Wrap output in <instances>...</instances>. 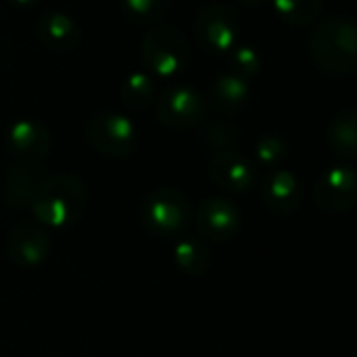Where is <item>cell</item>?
<instances>
[{
  "instance_id": "cell-10",
  "label": "cell",
  "mask_w": 357,
  "mask_h": 357,
  "mask_svg": "<svg viewBox=\"0 0 357 357\" xmlns=\"http://www.w3.org/2000/svg\"><path fill=\"white\" fill-rule=\"evenodd\" d=\"M53 147L51 130L38 120H20L7 135L9 153L22 164H40Z\"/></svg>"
},
{
  "instance_id": "cell-20",
  "label": "cell",
  "mask_w": 357,
  "mask_h": 357,
  "mask_svg": "<svg viewBox=\"0 0 357 357\" xmlns=\"http://www.w3.org/2000/svg\"><path fill=\"white\" fill-rule=\"evenodd\" d=\"M153 91H155V84L151 80L149 74H143V72H135L130 74L124 84H122V103L128 107V109H145L151 99H153Z\"/></svg>"
},
{
  "instance_id": "cell-1",
  "label": "cell",
  "mask_w": 357,
  "mask_h": 357,
  "mask_svg": "<svg viewBox=\"0 0 357 357\" xmlns=\"http://www.w3.org/2000/svg\"><path fill=\"white\" fill-rule=\"evenodd\" d=\"M309 57L328 76H351L357 72V24L342 15L319 22L307 40Z\"/></svg>"
},
{
  "instance_id": "cell-15",
  "label": "cell",
  "mask_w": 357,
  "mask_h": 357,
  "mask_svg": "<svg viewBox=\"0 0 357 357\" xmlns=\"http://www.w3.org/2000/svg\"><path fill=\"white\" fill-rule=\"evenodd\" d=\"M261 200L275 215H290L298 208L301 185L290 170H269L261 183Z\"/></svg>"
},
{
  "instance_id": "cell-14",
  "label": "cell",
  "mask_w": 357,
  "mask_h": 357,
  "mask_svg": "<svg viewBox=\"0 0 357 357\" xmlns=\"http://www.w3.org/2000/svg\"><path fill=\"white\" fill-rule=\"evenodd\" d=\"M36 36L53 53H72L82 43V30L74 17L63 11L43 13L36 24Z\"/></svg>"
},
{
  "instance_id": "cell-25",
  "label": "cell",
  "mask_w": 357,
  "mask_h": 357,
  "mask_svg": "<svg viewBox=\"0 0 357 357\" xmlns=\"http://www.w3.org/2000/svg\"><path fill=\"white\" fill-rule=\"evenodd\" d=\"M242 5H246V7H261L265 0H240Z\"/></svg>"
},
{
  "instance_id": "cell-19",
  "label": "cell",
  "mask_w": 357,
  "mask_h": 357,
  "mask_svg": "<svg viewBox=\"0 0 357 357\" xmlns=\"http://www.w3.org/2000/svg\"><path fill=\"white\" fill-rule=\"evenodd\" d=\"M275 13L294 28H307L324 11V0H273Z\"/></svg>"
},
{
  "instance_id": "cell-24",
  "label": "cell",
  "mask_w": 357,
  "mask_h": 357,
  "mask_svg": "<svg viewBox=\"0 0 357 357\" xmlns=\"http://www.w3.org/2000/svg\"><path fill=\"white\" fill-rule=\"evenodd\" d=\"M204 141L219 151H229L236 143H238V130L236 126L227 124V122H217V124H211L206 130H204Z\"/></svg>"
},
{
  "instance_id": "cell-2",
  "label": "cell",
  "mask_w": 357,
  "mask_h": 357,
  "mask_svg": "<svg viewBox=\"0 0 357 357\" xmlns=\"http://www.w3.org/2000/svg\"><path fill=\"white\" fill-rule=\"evenodd\" d=\"M86 188L76 174H55L47 178L30 208L38 223L61 229L78 223L86 211Z\"/></svg>"
},
{
  "instance_id": "cell-26",
  "label": "cell",
  "mask_w": 357,
  "mask_h": 357,
  "mask_svg": "<svg viewBox=\"0 0 357 357\" xmlns=\"http://www.w3.org/2000/svg\"><path fill=\"white\" fill-rule=\"evenodd\" d=\"M13 5H17V7H30V5H34L36 0H11Z\"/></svg>"
},
{
  "instance_id": "cell-18",
  "label": "cell",
  "mask_w": 357,
  "mask_h": 357,
  "mask_svg": "<svg viewBox=\"0 0 357 357\" xmlns=\"http://www.w3.org/2000/svg\"><path fill=\"white\" fill-rule=\"evenodd\" d=\"M250 95L248 80L236 76V74H223L213 82V99L225 114H238Z\"/></svg>"
},
{
  "instance_id": "cell-8",
  "label": "cell",
  "mask_w": 357,
  "mask_h": 357,
  "mask_svg": "<svg viewBox=\"0 0 357 357\" xmlns=\"http://www.w3.org/2000/svg\"><path fill=\"white\" fill-rule=\"evenodd\" d=\"M357 202V170L336 166L326 170L315 185V204L328 215H340Z\"/></svg>"
},
{
  "instance_id": "cell-3",
  "label": "cell",
  "mask_w": 357,
  "mask_h": 357,
  "mask_svg": "<svg viewBox=\"0 0 357 357\" xmlns=\"http://www.w3.org/2000/svg\"><path fill=\"white\" fill-rule=\"evenodd\" d=\"M141 225L155 238H183L192 223V206L185 194L174 188L149 192L139 206Z\"/></svg>"
},
{
  "instance_id": "cell-4",
  "label": "cell",
  "mask_w": 357,
  "mask_h": 357,
  "mask_svg": "<svg viewBox=\"0 0 357 357\" xmlns=\"http://www.w3.org/2000/svg\"><path fill=\"white\" fill-rule=\"evenodd\" d=\"M145 68L158 78H172L190 63V47L185 36L172 26L151 28L141 43Z\"/></svg>"
},
{
  "instance_id": "cell-6",
  "label": "cell",
  "mask_w": 357,
  "mask_h": 357,
  "mask_svg": "<svg viewBox=\"0 0 357 357\" xmlns=\"http://www.w3.org/2000/svg\"><path fill=\"white\" fill-rule=\"evenodd\" d=\"M155 116L160 124L172 130H185L198 126L206 116V103L202 95L185 84L166 89L155 103Z\"/></svg>"
},
{
  "instance_id": "cell-16",
  "label": "cell",
  "mask_w": 357,
  "mask_h": 357,
  "mask_svg": "<svg viewBox=\"0 0 357 357\" xmlns=\"http://www.w3.org/2000/svg\"><path fill=\"white\" fill-rule=\"evenodd\" d=\"M328 143L340 158H357V109H342L330 120Z\"/></svg>"
},
{
  "instance_id": "cell-17",
  "label": "cell",
  "mask_w": 357,
  "mask_h": 357,
  "mask_svg": "<svg viewBox=\"0 0 357 357\" xmlns=\"http://www.w3.org/2000/svg\"><path fill=\"white\" fill-rule=\"evenodd\" d=\"M174 263L188 275H204L213 265V255L196 238H178L174 244Z\"/></svg>"
},
{
  "instance_id": "cell-11",
  "label": "cell",
  "mask_w": 357,
  "mask_h": 357,
  "mask_svg": "<svg viewBox=\"0 0 357 357\" xmlns=\"http://www.w3.org/2000/svg\"><path fill=\"white\" fill-rule=\"evenodd\" d=\"M208 174L215 181V185L231 194H244L257 181L255 164L246 155L234 149L215 153L208 164Z\"/></svg>"
},
{
  "instance_id": "cell-21",
  "label": "cell",
  "mask_w": 357,
  "mask_h": 357,
  "mask_svg": "<svg viewBox=\"0 0 357 357\" xmlns=\"http://www.w3.org/2000/svg\"><path fill=\"white\" fill-rule=\"evenodd\" d=\"M286 153H288V145L280 135H265L255 145V160L259 162V166L271 170H275V166L286 158Z\"/></svg>"
},
{
  "instance_id": "cell-12",
  "label": "cell",
  "mask_w": 357,
  "mask_h": 357,
  "mask_svg": "<svg viewBox=\"0 0 357 357\" xmlns=\"http://www.w3.org/2000/svg\"><path fill=\"white\" fill-rule=\"evenodd\" d=\"M9 259L24 269L40 265L51 252L49 234L38 223H22L15 227L7 240Z\"/></svg>"
},
{
  "instance_id": "cell-23",
  "label": "cell",
  "mask_w": 357,
  "mask_h": 357,
  "mask_svg": "<svg viewBox=\"0 0 357 357\" xmlns=\"http://www.w3.org/2000/svg\"><path fill=\"white\" fill-rule=\"evenodd\" d=\"M170 0H122L126 13H130L137 20L151 22L166 13Z\"/></svg>"
},
{
  "instance_id": "cell-9",
  "label": "cell",
  "mask_w": 357,
  "mask_h": 357,
  "mask_svg": "<svg viewBox=\"0 0 357 357\" xmlns=\"http://www.w3.org/2000/svg\"><path fill=\"white\" fill-rule=\"evenodd\" d=\"M242 215L238 206L225 198H211L196 213V229L200 238L213 242H229L240 234Z\"/></svg>"
},
{
  "instance_id": "cell-22",
  "label": "cell",
  "mask_w": 357,
  "mask_h": 357,
  "mask_svg": "<svg viewBox=\"0 0 357 357\" xmlns=\"http://www.w3.org/2000/svg\"><path fill=\"white\" fill-rule=\"evenodd\" d=\"M229 66H231V74L248 80L252 76H257L261 72V55L252 49V47H234L229 51Z\"/></svg>"
},
{
  "instance_id": "cell-13",
  "label": "cell",
  "mask_w": 357,
  "mask_h": 357,
  "mask_svg": "<svg viewBox=\"0 0 357 357\" xmlns=\"http://www.w3.org/2000/svg\"><path fill=\"white\" fill-rule=\"evenodd\" d=\"M47 170L40 164H15L5 176V202L11 208H30L47 183Z\"/></svg>"
},
{
  "instance_id": "cell-7",
  "label": "cell",
  "mask_w": 357,
  "mask_h": 357,
  "mask_svg": "<svg viewBox=\"0 0 357 357\" xmlns=\"http://www.w3.org/2000/svg\"><path fill=\"white\" fill-rule=\"evenodd\" d=\"M86 141L103 155L120 158L135 149L137 145V126L130 118L116 114V112H103L91 118L86 124Z\"/></svg>"
},
{
  "instance_id": "cell-5",
  "label": "cell",
  "mask_w": 357,
  "mask_h": 357,
  "mask_svg": "<svg viewBox=\"0 0 357 357\" xmlns=\"http://www.w3.org/2000/svg\"><path fill=\"white\" fill-rule=\"evenodd\" d=\"M198 45L215 55L229 53L240 36V15L225 3H213L200 9L194 24Z\"/></svg>"
}]
</instances>
